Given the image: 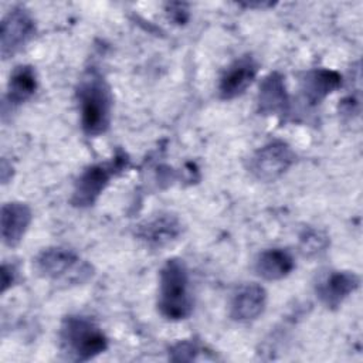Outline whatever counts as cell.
Returning a JSON list of instances; mask_svg holds the SVG:
<instances>
[{"mask_svg":"<svg viewBox=\"0 0 363 363\" xmlns=\"http://www.w3.org/2000/svg\"><path fill=\"white\" fill-rule=\"evenodd\" d=\"M77 98L82 130L88 136L105 133L112 118V94L104 77L95 69L88 71L79 81Z\"/></svg>","mask_w":363,"mask_h":363,"instance_id":"6da1fadb","label":"cell"},{"mask_svg":"<svg viewBox=\"0 0 363 363\" xmlns=\"http://www.w3.org/2000/svg\"><path fill=\"white\" fill-rule=\"evenodd\" d=\"M157 308L169 320H182L193 312L189 271L183 259L172 258L164 262L159 275Z\"/></svg>","mask_w":363,"mask_h":363,"instance_id":"7a4b0ae2","label":"cell"},{"mask_svg":"<svg viewBox=\"0 0 363 363\" xmlns=\"http://www.w3.org/2000/svg\"><path fill=\"white\" fill-rule=\"evenodd\" d=\"M60 345L69 360L86 362L106 350L108 339L92 319L69 315L61 323Z\"/></svg>","mask_w":363,"mask_h":363,"instance_id":"3957f363","label":"cell"},{"mask_svg":"<svg viewBox=\"0 0 363 363\" xmlns=\"http://www.w3.org/2000/svg\"><path fill=\"white\" fill-rule=\"evenodd\" d=\"M128 164L125 153H116L113 160L86 167L74 184L71 203L75 207L92 206L109 184V180Z\"/></svg>","mask_w":363,"mask_h":363,"instance_id":"277c9868","label":"cell"},{"mask_svg":"<svg viewBox=\"0 0 363 363\" xmlns=\"http://www.w3.org/2000/svg\"><path fill=\"white\" fill-rule=\"evenodd\" d=\"M295 153L281 140L267 143L254 152L248 160V170L262 182L279 179L294 163Z\"/></svg>","mask_w":363,"mask_h":363,"instance_id":"5b68a950","label":"cell"},{"mask_svg":"<svg viewBox=\"0 0 363 363\" xmlns=\"http://www.w3.org/2000/svg\"><path fill=\"white\" fill-rule=\"evenodd\" d=\"M35 23L31 14L23 7L11 9L1 20L0 54L10 58L18 52L34 35Z\"/></svg>","mask_w":363,"mask_h":363,"instance_id":"8992f818","label":"cell"},{"mask_svg":"<svg viewBox=\"0 0 363 363\" xmlns=\"http://www.w3.org/2000/svg\"><path fill=\"white\" fill-rule=\"evenodd\" d=\"M360 279L350 271H329L323 274L316 285L318 299L329 309L339 308L343 301L359 288Z\"/></svg>","mask_w":363,"mask_h":363,"instance_id":"52a82bcc","label":"cell"},{"mask_svg":"<svg viewBox=\"0 0 363 363\" xmlns=\"http://www.w3.org/2000/svg\"><path fill=\"white\" fill-rule=\"evenodd\" d=\"M258 74V62L250 54L237 58L223 72L218 82L221 99H234L242 95Z\"/></svg>","mask_w":363,"mask_h":363,"instance_id":"ba28073f","label":"cell"},{"mask_svg":"<svg viewBox=\"0 0 363 363\" xmlns=\"http://www.w3.org/2000/svg\"><path fill=\"white\" fill-rule=\"evenodd\" d=\"M182 234L180 220L169 213L157 214L136 228V235L150 248H162L179 238Z\"/></svg>","mask_w":363,"mask_h":363,"instance_id":"9c48e42d","label":"cell"},{"mask_svg":"<svg viewBox=\"0 0 363 363\" xmlns=\"http://www.w3.org/2000/svg\"><path fill=\"white\" fill-rule=\"evenodd\" d=\"M79 257L75 251L65 247H48L44 248L34 261L37 272L48 279H62L68 274L78 271Z\"/></svg>","mask_w":363,"mask_h":363,"instance_id":"30bf717a","label":"cell"},{"mask_svg":"<svg viewBox=\"0 0 363 363\" xmlns=\"http://www.w3.org/2000/svg\"><path fill=\"white\" fill-rule=\"evenodd\" d=\"M267 291L264 286L255 282L244 284L231 296L230 316L237 322H250L264 312Z\"/></svg>","mask_w":363,"mask_h":363,"instance_id":"8fae6325","label":"cell"},{"mask_svg":"<svg viewBox=\"0 0 363 363\" xmlns=\"http://www.w3.org/2000/svg\"><path fill=\"white\" fill-rule=\"evenodd\" d=\"M258 111L262 115H285L289 109V96L286 92L285 78L274 71L268 74L259 85L257 96Z\"/></svg>","mask_w":363,"mask_h":363,"instance_id":"7c38bea8","label":"cell"},{"mask_svg":"<svg viewBox=\"0 0 363 363\" xmlns=\"http://www.w3.org/2000/svg\"><path fill=\"white\" fill-rule=\"evenodd\" d=\"M342 85V75L328 68H315L305 72L301 79V92L309 105L320 104Z\"/></svg>","mask_w":363,"mask_h":363,"instance_id":"4fadbf2b","label":"cell"},{"mask_svg":"<svg viewBox=\"0 0 363 363\" xmlns=\"http://www.w3.org/2000/svg\"><path fill=\"white\" fill-rule=\"evenodd\" d=\"M0 218L3 242L9 247H14L21 241L26 231L28 230V225L33 220V213L27 204L11 201L3 204Z\"/></svg>","mask_w":363,"mask_h":363,"instance_id":"5bb4252c","label":"cell"},{"mask_svg":"<svg viewBox=\"0 0 363 363\" xmlns=\"http://www.w3.org/2000/svg\"><path fill=\"white\" fill-rule=\"evenodd\" d=\"M295 261L289 251L284 248H269L262 251L255 261L257 274L267 281H278L292 272Z\"/></svg>","mask_w":363,"mask_h":363,"instance_id":"9a60e30c","label":"cell"},{"mask_svg":"<svg viewBox=\"0 0 363 363\" xmlns=\"http://www.w3.org/2000/svg\"><path fill=\"white\" fill-rule=\"evenodd\" d=\"M37 75L31 65H18L10 75L7 85V104L17 106L30 99L37 89Z\"/></svg>","mask_w":363,"mask_h":363,"instance_id":"2e32d148","label":"cell"},{"mask_svg":"<svg viewBox=\"0 0 363 363\" xmlns=\"http://www.w3.org/2000/svg\"><path fill=\"white\" fill-rule=\"evenodd\" d=\"M173 360H193L199 352L197 346L191 342H179L172 347Z\"/></svg>","mask_w":363,"mask_h":363,"instance_id":"e0dca14e","label":"cell"},{"mask_svg":"<svg viewBox=\"0 0 363 363\" xmlns=\"http://www.w3.org/2000/svg\"><path fill=\"white\" fill-rule=\"evenodd\" d=\"M301 241H302L305 251H308V252H311V251L316 252L325 247V238L320 237V234L316 231L306 233V237H302Z\"/></svg>","mask_w":363,"mask_h":363,"instance_id":"ac0fdd59","label":"cell"},{"mask_svg":"<svg viewBox=\"0 0 363 363\" xmlns=\"http://www.w3.org/2000/svg\"><path fill=\"white\" fill-rule=\"evenodd\" d=\"M167 11L170 18L177 24H183L189 18V10L184 3H170L167 4Z\"/></svg>","mask_w":363,"mask_h":363,"instance_id":"d6986e66","label":"cell"},{"mask_svg":"<svg viewBox=\"0 0 363 363\" xmlns=\"http://www.w3.org/2000/svg\"><path fill=\"white\" fill-rule=\"evenodd\" d=\"M16 268L10 264L1 265V292H6L16 281Z\"/></svg>","mask_w":363,"mask_h":363,"instance_id":"ffe728a7","label":"cell"}]
</instances>
